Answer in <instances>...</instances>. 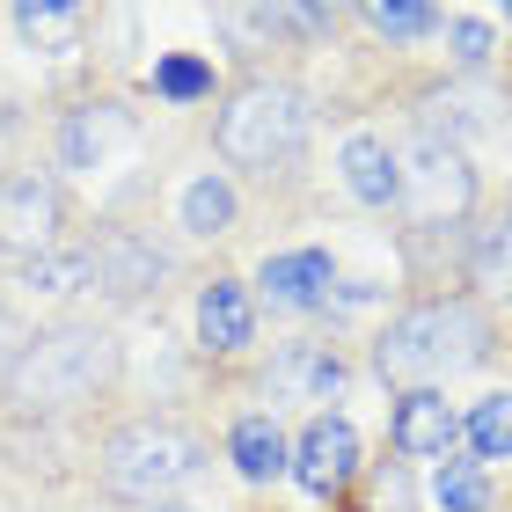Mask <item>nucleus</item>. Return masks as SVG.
<instances>
[{
	"label": "nucleus",
	"instance_id": "obj_1",
	"mask_svg": "<svg viewBox=\"0 0 512 512\" xmlns=\"http://www.w3.org/2000/svg\"><path fill=\"white\" fill-rule=\"evenodd\" d=\"M125 374V344L103 330V322H44V330L22 344V359L8 366V381H0V395H8L15 417H74L88 410L96 395H110Z\"/></svg>",
	"mask_w": 512,
	"mask_h": 512
},
{
	"label": "nucleus",
	"instance_id": "obj_2",
	"mask_svg": "<svg viewBox=\"0 0 512 512\" xmlns=\"http://www.w3.org/2000/svg\"><path fill=\"white\" fill-rule=\"evenodd\" d=\"M491 352H498V322L483 315V300L425 293L374 337V374L410 395V388H439V381L469 374V366H483Z\"/></svg>",
	"mask_w": 512,
	"mask_h": 512
},
{
	"label": "nucleus",
	"instance_id": "obj_3",
	"mask_svg": "<svg viewBox=\"0 0 512 512\" xmlns=\"http://www.w3.org/2000/svg\"><path fill=\"white\" fill-rule=\"evenodd\" d=\"M308 132H315V96L286 74H249L227 110L213 118V154L227 169H249V176H271L286 161L308 154Z\"/></svg>",
	"mask_w": 512,
	"mask_h": 512
},
{
	"label": "nucleus",
	"instance_id": "obj_4",
	"mask_svg": "<svg viewBox=\"0 0 512 512\" xmlns=\"http://www.w3.org/2000/svg\"><path fill=\"white\" fill-rule=\"evenodd\" d=\"M205 469V439L176 417H132L103 439L96 454V476L110 498H139V505H161L169 491H183Z\"/></svg>",
	"mask_w": 512,
	"mask_h": 512
},
{
	"label": "nucleus",
	"instance_id": "obj_5",
	"mask_svg": "<svg viewBox=\"0 0 512 512\" xmlns=\"http://www.w3.org/2000/svg\"><path fill=\"white\" fill-rule=\"evenodd\" d=\"M476 213V169L469 154L447 147V139L417 132L403 154V220L410 235H439V227H461Z\"/></svg>",
	"mask_w": 512,
	"mask_h": 512
},
{
	"label": "nucleus",
	"instance_id": "obj_6",
	"mask_svg": "<svg viewBox=\"0 0 512 512\" xmlns=\"http://www.w3.org/2000/svg\"><path fill=\"white\" fill-rule=\"evenodd\" d=\"M81 256H88V293H103L110 308L154 300L161 286H169V271H176V256L154 235H139V227H103L96 242H81Z\"/></svg>",
	"mask_w": 512,
	"mask_h": 512
},
{
	"label": "nucleus",
	"instance_id": "obj_7",
	"mask_svg": "<svg viewBox=\"0 0 512 512\" xmlns=\"http://www.w3.org/2000/svg\"><path fill=\"white\" fill-rule=\"evenodd\" d=\"M59 227H66V191L59 176L44 169H15L0 176V256H44L59 249Z\"/></svg>",
	"mask_w": 512,
	"mask_h": 512
},
{
	"label": "nucleus",
	"instance_id": "obj_8",
	"mask_svg": "<svg viewBox=\"0 0 512 512\" xmlns=\"http://www.w3.org/2000/svg\"><path fill=\"white\" fill-rule=\"evenodd\" d=\"M286 469L300 476V491H308V498H337L344 483L359 476V432H352V417H337V410L308 417V432L286 447Z\"/></svg>",
	"mask_w": 512,
	"mask_h": 512
},
{
	"label": "nucleus",
	"instance_id": "obj_9",
	"mask_svg": "<svg viewBox=\"0 0 512 512\" xmlns=\"http://www.w3.org/2000/svg\"><path fill=\"white\" fill-rule=\"evenodd\" d=\"M132 139H139V118L125 103H81V110H66V118H59L52 154H59V169L96 176V169H110V161L132 147Z\"/></svg>",
	"mask_w": 512,
	"mask_h": 512
},
{
	"label": "nucleus",
	"instance_id": "obj_10",
	"mask_svg": "<svg viewBox=\"0 0 512 512\" xmlns=\"http://www.w3.org/2000/svg\"><path fill=\"white\" fill-rule=\"evenodd\" d=\"M344 381H352V366L337 359V344H315V337L278 344L271 366H264L271 403H330V395H344Z\"/></svg>",
	"mask_w": 512,
	"mask_h": 512
},
{
	"label": "nucleus",
	"instance_id": "obj_11",
	"mask_svg": "<svg viewBox=\"0 0 512 512\" xmlns=\"http://www.w3.org/2000/svg\"><path fill=\"white\" fill-rule=\"evenodd\" d=\"M256 286H264L271 308L315 315V308H330V293H337V256L330 249H278V256L256 264Z\"/></svg>",
	"mask_w": 512,
	"mask_h": 512
},
{
	"label": "nucleus",
	"instance_id": "obj_12",
	"mask_svg": "<svg viewBox=\"0 0 512 512\" xmlns=\"http://www.w3.org/2000/svg\"><path fill=\"white\" fill-rule=\"evenodd\" d=\"M454 439H461V417H454V403L439 388H410L403 403H395V417H388V447L403 461H447Z\"/></svg>",
	"mask_w": 512,
	"mask_h": 512
},
{
	"label": "nucleus",
	"instance_id": "obj_13",
	"mask_svg": "<svg viewBox=\"0 0 512 512\" xmlns=\"http://www.w3.org/2000/svg\"><path fill=\"white\" fill-rule=\"evenodd\" d=\"M198 344L213 359H242L256 344V300L242 293V278H213V286H198Z\"/></svg>",
	"mask_w": 512,
	"mask_h": 512
},
{
	"label": "nucleus",
	"instance_id": "obj_14",
	"mask_svg": "<svg viewBox=\"0 0 512 512\" xmlns=\"http://www.w3.org/2000/svg\"><path fill=\"white\" fill-rule=\"evenodd\" d=\"M337 169H344V191H352L359 205H374V213L403 205V154H395L381 132H352L344 154H337Z\"/></svg>",
	"mask_w": 512,
	"mask_h": 512
},
{
	"label": "nucleus",
	"instance_id": "obj_15",
	"mask_svg": "<svg viewBox=\"0 0 512 512\" xmlns=\"http://www.w3.org/2000/svg\"><path fill=\"white\" fill-rule=\"evenodd\" d=\"M498 118V96L483 88L476 74H461L447 88H432L425 110H417V132H432V139H447V147H461V132H476V125H491Z\"/></svg>",
	"mask_w": 512,
	"mask_h": 512
},
{
	"label": "nucleus",
	"instance_id": "obj_16",
	"mask_svg": "<svg viewBox=\"0 0 512 512\" xmlns=\"http://www.w3.org/2000/svg\"><path fill=\"white\" fill-rule=\"evenodd\" d=\"M461 271H469V286H476L483 300H505V308H512V205H498V213L469 235Z\"/></svg>",
	"mask_w": 512,
	"mask_h": 512
},
{
	"label": "nucleus",
	"instance_id": "obj_17",
	"mask_svg": "<svg viewBox=\"0 0 512 512\" xmlns=\"http://www.w3.org/2000/svg\"><path fill=\"white\" fill-rule=\"evenodd\" d=\"M227 461L249 476V483H278L286 476V432L271 425V410H249L227 425Z\"/></svg>",
	"mask_w": 512,
	"mask_h": 512
},
{
	"label": "nucleus",
	"instance_id": "obj_18",
	"mask_svg": "<svg viewBox=\"0 0 512 512\" xmlns=\"http://www.w3.org/2000/svg\"><path fill=\"white\" fill-rule=\"evenodd\" d=\"M176 220L191 227L198 242H213V235H235V220H242V198H235V183H227L220 169H205L183 183V198H176Z\"/></svg>",
	"mask_w": 512,
	"mask_h": 512
},
{
	"label": "nucleus",
	"instance_id": "obj_19",
	"mask_svg": "<svg viewBox=\"0 0 512 512\" xmlns=\"http://www.w3.org/2000/svg\"><path fill=\"white\" fill-rule=\"evenodd\" d=\"M8 22H15V37L30 44V52H44V59H66V52H81L88 8H37V0H22V8H15Z\"/></svg>",
	"mask_w": 512,
	"mask_h": 512
},
{
	"label": "nucleus",
	"instance_id": "obj_20",
	"mask_svg": "<svg viewBox=\"0 0 512 512\" xmlns=\"http://www.w3.org/2000/svg\"><path fill=\"white\" fill-rule=\"evenodd\" d=\"M220 37L235 44L242 59H264L271 44L293 37V8H220Z\"/></svg>",
	"mask_w": 512,
	"mask_h": 512
},
{
	"label": "nucleus",
	"instance_id": "obj_21",
	"mask_svg": "<svg viewBox=\"0 0 512 512\" xmlns=\"http://www.w3.org/2000/svg\"><path fill=\"white\" fill-rule=\"evenodd\" d=\"M461 439L476 447V461H512V395H483V403L461 417Z\"/></svg>",
	"mask_w": 512,
	"mask_h": 512
},
{
	"label": "nucleus",
	"instance_id": "obj_22",
	"mask_svg": "<svg viewBox=\"0 0 512 512\" xmlns=\"http://www.w3.org/2000/svg\"><path fill=\"white\" fill-rule=\"evenodd\" d=\"M15 278H22L30 293L66 300V293H81V286H88V256H81V249H44V256H22Z\"/></svg>",
	"mask_w": 512,
	"mask_h": 512
},
{
	"label": "nucleus",
	"instance_id": "obj_23",
	"mask_svg": "<svg viewBox=\"0 0 512 512\" xmlns=\"http://www.w3.org/2000/svg\"><path fill=\"white\" fill-rule=\"evenodd\" d=\"M432 498L439 512H491V476H483V461H439L432 469Z\"/></svg>",
	"mask_w": 512,
	"mask_h": 512
},
{
	"label": "nucleus",
	"instance_id": "obj_24",
	"mask_svg": "<svg viewBox=\"0 0 512 512\" xmlns=\"http://www.w3.org/2000/svg\"><path fill=\"white\" fill-rule=\"evenodd\" d=\"M213 59H198V52H169V59H154V96L161 103H198V96H213Z\"/></svg>",
	"mask_w": 512,
	"mask_h": 512
},
{
	"label": "nucleus",
	"instance_id": "obj_25",
	"mask_svg": "<svg viewBox=\"0 0 512 512\" xmlns=\"http://www.w3.org/2000/svg\"><path fill=\"white\" fill-rule=\"evenodd\" d=\"M359 22L388 44H417V37H439L447 30V8H388V0H374V8H359Z\"/></svg>",
	"mask_w": 512,
	"mask_h": 512
},
{
	"label": "nucleus",
	"instance_id": "obj_26",
	"mask_svg": "<svg viewBox=\"0 0 512 512\" xmlns=\"http://www.w3.org/2000/svg\"><path fill=\"white\" fill-rule=\"evenodd\" d=\"M447 44H454L461 74H483L491 52H498V37H491V22H483V15H447Z\"/></svg>",
	"mask_w": 512,
	"mask_h": 512
},
{
	"label": "nucleus",
	"instance_id": "obj_27",
	"mask_svg": "<svg viewBox=\"0 0 512 512\" xmlns=\"http://www.w3.org/2000/svg\"><path fill=\"white\" fill-rule=\"evenodd\" d=\"M374 512H417V491H410L403 461H381L374 469Z\"/></svg>",
	"mask_w": 512,
	"mask_h": 512
},
{
	"label": "nucleus",
	"instance_id": "obj_28",
	"mask_svg": "<svg viewBox=\"0 0 512 512\" xmlns=\"http://www.w3.org/2000/svg\"><path fill=\"white\" fill-rule=\"evenodd\" d=\"M22 344H30V330H22V322H15L8 308H0V381H8V366L22 359Z\"/></svg>",
	"mask_w": 512,
	"mask_h": 512
},
{
	"label": "nucleus",
	"instance_id": "obj_29",
	"mask_svg": "<svg viewBox=\"0 0 512 512\" xmlns=\"http://www.w3.org/2000/svg\"><path fill=\"white\" fill-rule=\"evenodd\" d=\"M154 512H191V505H154Z\"/></svg>",
	"mask_w": 512,
	"mask_h": 512
}]
</instances>
